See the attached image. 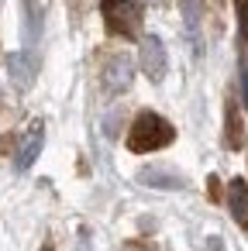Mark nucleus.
Returning a JSON list of instances; mask_svg holds the SVG:
<instances>
[{
  "label": "nucleus",
  "instance_id": "obj_9",
  "mask_svg": "<svg viewBox=\"0 0 248 251\" xmlns=\"http://www.w3.org/2000/svg\"><path fill=\"white\" fill-rule=\"evenodd\" d=\"M179 7H183V18H186V31H190V38L200 42L196 31H200V21H203V0H179Z\"/></svg>",
  "mask_w": 248,
  "mask_h": 251
},
{
  "label": "nucleus",
  "instance_id": "obj_10",
  "mask_svg": "<svg viewBox=\"0 0 248 251\" xmlns=\"http://www.w3.org/2000/svg\"><path fill=\"white\" fill-rule=\"evenodd\" d=\"M38 35H42V14H35L31 0H25V42H28V52L38 42Z\"/></svg>",
  "mask_w": 248,
  "mask_h": 251
},
{
  "label": "nucleus",
  "instance_id": "obj_12",
  "mask_svg": "<svg viewBox=\"0 0 248 251\" xmlns=\"http://www.w3.org/2000/svg\"><path fill=\"white\" fill-rule=\"evenodd\" d=\"M207 251H224V248H220V237H210V241H207Z\"/></svg>",
  "mask_w": 248,
  "mask_h": 251
},
{
  "label": "nucleus",
  "instance_id": "obj_4",
  "mask_svg": "<svg viewBox=\"0 0 248 251\" xmlns=\"http://www.w3.org/2000/svg\"><path fill=\"white\" fill-rule=\"evenodd\" d=\"M7 76H11V83L18 90H28L35 83V76H38V59L28 49L25 52H11L7 55Z\"/></svg>",
  "mask_w": 248,
  "mask_h": 251
},
{
  "label": "nucleus",
  "instance_id": "obj_1",
  "mask_svg": "<svg viewBox=\"0 0 248 251\" xmlns=\"http://www.w3.org/2000/svg\"><path fill=\"white\" fill-rule=\"evenodd\" d=\"M176 138V127L162 117V114H152V110H141L128 131V148L138 151V155H148V151H159L165 145H172Z\"/></svg>",
  "mask_w": 248,
  "mask_h": 251
},
{
  "label": "nucleus",
  "instance_id": "obj_11",
  "mask_svg": "<svg viewBox=\"0 0 248 251\" xmlns=\"http://www.w3.org/2000/svg\"><path fill=\"white\" fill-rule=\"evenodd\" d=\"M227 141H231V148L241 145V124H238V110H234V103L227 107Z\"/></svg>",
  "mask_w": 248,
  "mask_h": 251
},
{
  "label": "nucleus",
  "instance_id": "obj_6",
  "mask_svg": "<svg viewBox=\"0 0 248 251\" xmlns=\"http://www.w3.org/2000/svg\"><path fill=\"white\" fill-rule=\"evenodd\" d=\"M131 76H135V66H131L128 55L110 59V62H107V73H104V79H107V93H121V90H128V86H131Z\"/></svg>",
  "mask_w": 248,
  "mask_h": 251
},
{
  "label": "nucleus",
  "instance_id": "obj_5",
  "mask_svg": "<svg viewBox=\"0 0 248 251\" xmlns=\"http://www.w3.org/2000/svg\"><path fill=\"white\" fill-rule=\"evenodd\" d=\"M42 145H45V124H42V121H35V124L28 127V134H25V141H21V148H18V158H14V165H18V172H25V169H31V162L38 158V151H42Z\"/></svg>",
  "mask_w": 248,
  "mask_h": 251
},
{
  "label": "nucleus",
  "instance_id": "obj_14",
  "mask_svg": "<svg viewBox=\"0 0 248 251\" xmlns=\"http://www.w3.org/2000/svg\"><path fill=\"white\" fill-rule=\"evenodd\" d=\"M42 251H52V244H45V248H42Z\"/></svg>",
  "mask_w": 248,
  "mask_h": 251
},
{
  "label": "nucleus",
  "instance_id": "obj_8",
  "mask_svg": "<svg viewBox=\"0 0 248 251\" xmlns=\"http://www.w3.org/2000/svg\"><path fill=\"white\" fill-rule=\"evenodd\" d=\"M138 182L155 186V189H183V186H186V179H183L179 172H169V169H159V165L141 169V172H138Z\"/></svg>",
  "mask_w": 248,
  "mask_h": 251
},
{
  "label": "nucleus",
  "instance_id": "obj_3",
  "mask_svg": "<svg viewBox=\"0 0 248 251\" xmlns=\"http://www.w3.org/2000/svg\"><path fill=\"white\" fill-rule=\"evenodd\" d=\"M141 69H145V76H148L152 83H162V79H165L169 62H165V45H162V38H155V35L141 38Z\"/></svg>",
  "mask_w": 248,
  "mask_h": 251
},
{
  "label": "nucleus",
  "instance_id": "obj_13",
  "mask_svg": "<svg viewBox=\"0 0 248 251\" xmlns=\"http://www.w3.org/2000/svg\"><path fill=\"white\" fill-rule=\"evenodd\" d=\"M241 86H245V100H248V66L241 69Z\"/></svg>",
  "mask_w": 248,
  "mask_h": 251
},
{
  "label": "nucleus",
  "instance_id": "obj_7",
  "mask_svg": "<svg viewBox=\"0 0 248 251\" xmlns=\"http://www.w3.org/2000/svg\"><path fill=\"white\" fill-rule=\"evenodd\" d=\"M227 210L238 220V227H248V182L245 179L227 182Z\"/></svg>",
  "mask_w": 248,
  "mask_h": 251
},
{
  "label": "nucleus",
  "instance_id": "obj_2",
  "mask_svg": "<svg viewBox=\"0 0 248 251\" xmlns=\"http://www.w3.org/2000/svg\"><path fill=\"white\" fill-rule=\"evenodd\" d=\"M100 14H104V25H107L110 35L135 38L138 28H141V7L135 4V0H104Z\"/></svg>",
  "mask_w": 248,
  "mask_h": 251
}]
</instances>
